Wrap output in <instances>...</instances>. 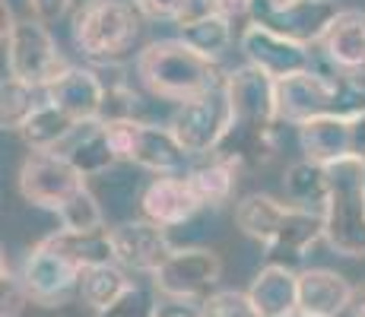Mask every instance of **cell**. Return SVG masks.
Returning a JSON list of instances; mask_svg holds the SVG:
<instances>
[{
    "label": "cell",
    "instance_id": "1",
    "mask_svg": "<svg viewBox=\"0 0 365 317\" xmlns=\"http://www.w3.org/2000/svg\"><path fill=\"white\" fill-rule=\"evenodd\" d=\"M235 225L264 244L270 264H299L324 238V216L302 209L270 194H248L235 203Z\"/></svg>",
    "mask_w": 365,
    "mask_h": 317
},
{
    "label": "cell",
    "instance_id": "32",
    "mask_svg": "<svg viewBox=\"0 0 365 317\" xmlns=\"http://www.w3.org/2000/svg\"><path fill=\"white\" fill-rule=\"evenodd\" d=\"M137 4L146 13V19H168V23H175L187 0H137Z\"/></svg>",
    "mask_w": 365,
    "mask_h": 317
},
{
    "label": "cell",
    "instance_id": "20",
    "mask_svg": "<svg viewBox=\"0 0 365 317\" xmlns=\"http://www.w3.org/2000/svg\"><path fill=\"white\" fill-rule=\"evenodd\" d=\"M54 152H61V156H64L70 165L83 175V178H93V175L108 172V168L118 162L115 150H111V143H108L105 121L76 124V130L70 133V137Z\"/></svg>",
    "mask_w": 365,
    "mask_h": 317
},
{
    "label": "cell",
    "instance_id": "34",
    "mask_svg": "<svg viewBox=\"0 0 365 317\" xmlns=\"http://www.w3.org/2000/svg\"><path fill=\"white\" fill-rule=\"evenodd\" d=\"M150 317H203L200 305L194 301H172V298H159L153 305V314Z\"/></svg>",
    "mask_w": 365,
    "mask_h": 317
},
{
    "label": "cell",
    "instance_id": "27",
    "mask_svg": "<svg viewBox=\"0 0 365 317\" xmlns=\"http://www.w3.org/2000/svg\"><path fill=\"white\" fill-rule=\"evenodd\" d=\"M41 105H45V89H35L16 76H6L4 89H0V124H4V130L19 133Z\"/></svg>",
    "mask_w": 365,
    "mask_h": 317
},
{
    "label": "cell",
    "instance_id": "26",
    "mask_svg": "<svg viewBox=\"0 0 365 317\" xmlns=\"http://www.w3.org/2000/svg\"><path fill=\"white\" fill-rule=\"evenodd\" d=\"M133 286V279H128V270L118 264H105V266H93V270L83 273L80 279V295L96 314L111 308L124 292Z\"/></svg>",
    "mask_w": 365,
    "mask_h": 317
},
{
    "label": "cell",
    "instance_id": "2",
    "mask_svg": "<svg viewBox=\"0 0 365 317\" xmlns=\"http://www.w3.org/2000/svg\"><path fill=\"white\" fill-rule=\"evenodd\" d=\"M137 80L143 83L163 102H194V98L213 93L226 83L220 61H210L197 54L181 38H159L150 41L133 61Z\"/></svg>",
    "mask_w": 365,
    "mask_h": 317
},
{
    "label": "cell",
    "instance_id": "7",
    "mask_svg": "<svg viewBox=\"0 0 365 317\" xmlns=\"http://www.w3.org/2000/svg\"><path fill=\"white\" fill-rule=\"evenodd\" d=\"M232 121V102H229L226 83H222L213 93L178 105L168 118V130L175 133L187 159H207L226 143Z\"/></svg>",
    "mask_w": 365,
    "mask_h": 317
},
{
    "label": "cell",
    "instance_id": "11",
    "mask_svg": "<svg viewBox=\"0 0 365 317\" xmlns=\"http://www.w3.org/2000/svg\"><path fill=\"white\" fill-rule=\"evenodd\" d=\"M238 51L245 54V63L257 67L277 83L318 67V58H314V51L308 45H299V41L255 23H248L238 35Z\"/></svg>",
    "mask_w": 365,
    "mask_h": 317
},
{
    "label": "cell",
    "instance_id": "31",
    "mask_svg": "<svg viewBox=\"0 0 365 317\" xmlns=\"http://www.w3.org/2000/svg\"><path fill=\"white\" fill-rule=\"evenodd\" d=\"M153 314V305L146 301L143 289H140L137 283H133L128 292L121 295V298L115 301L111 308H105V311H99L96 317H150Z\"/></svg>",
    "mask_w": 365,
    "mask_h": 317
},
{
    "label": "cell",
    "instance_id": "15",
    "mask_svg": "<svg viewBox=\"0 0 365 317\" xmlns=\"http://www.w3.org/2000/svg\"><path fill=\"white\" fill-rule=\"evenodd\" d=\"M45 102L64 111L70 121L86 124V121H102L105 108V80L89 67H70L64 76L45 89Z\"/></svg>",
    "mask_w": 365,
    "mask_h": 317
},
{
    "label": "cell",
    "instance_id": "14",
    "mask_svg": "<svg viewBox=\"0 0 365 317\" xmlns=\"http://www.w3.org/2000/svg\"><path fill=\"white\" fill-rule=\"evenodd\" d=\"M318 48L331 73L365 80V10H340Z\"/></svg>",
    "mask_w": 365,
    "mask_h": 317
},
{
    "label": "cell",
    "instance_id": "18",
    "mask_svg": "<svg viewBox=\"0 0 365 317\" xmlns=\"http://www.w3.org/2000/svg\"><path fill=\"white\" fill-rule=\"evenodd\" d=\"M299 146L308 162L331 165L353 156V133H349V115H321L299 124Z\"/></svg>",
    "mask_w": 365,
    "mask_h": 317
},
{
    "label": "cell",
    "instance_id": "13",
    "mask_svg": "<svg viewBox=\"0 0 365 317\" xmlns=\"http://www.w3.org/2000/svg\"><path fill=\"white\" fill-rule=\"evenodd\" d=\"M19 276H23V286H26V292H29L32 305L58 308V305H64L73 289H80L83 273L76 270L73 264H67L61 254H54L51 248H45V244L38 241L23 257Z\"/></svg>",
    "mask_w": 365,
    "mask_h": 317
},
{
    "label": "cell",
    "instance_id": "22",
    "mask_svg": "<svg viewBox=\"0 0 365 317\" xmlns=\"http://www.w3.org/2000/svg\"><path fill=\"white\" fill-rule=\"evenodd\" d=\"M238 175H242V168L232 159H226L222 152H213V156L197 162L194 168H187L185 178L194 187V194H197L200 207L220 209L232 200V194L238 187Z\"/></svg>",
    "mask_w": 365,
    "mask_h": 317
},
{
    "label": "cell",
    "instance_id": "16",
    "mask_svg": "<svg viewBox=\"0 0 365 317\" xmlns=\"http://www.w3.org/2000/svg\"><path fill=\"white\" fill-rule=\"evenodd\" d=\"M200 200L194 194V187L187 185L185 175H159L140 194V213L143 219L163 225V229H175L185 225L187 219L200 213Z\"/></svg>",
    "mask_w": 365,
    "mask_h": 317
},
{
    "label": "cell",
    "instance_id": "28",
    "mask_svg": "<svg viewBox=\"0 0 365 317\" xmlns=\"http://www.w3.org/2000/svg\"><path fill=\"white\" fill-rule=\"evenodd\" d=\"M58 219H61V229H70V232H96V229H105L102 207H99V200L93 197V190H89V187H83L80 194H76L64 209H61Z\"/></svg>",
    "mask_w": 365,
    "mask_h": 317
},
{
    "label": "cell",
    "instance_id": "33",
    "mask_svg": "<svg viewBox=\"0 0 365 317\" xmlns=\"http://www.w3.org/2000/svg\"><path fill=\"white\" fill-rule=\"evenodd\" d=\"M73 6V0H29V10L41 23H58L67 16V10Z\"/></svg>",
    "mask_w": 365,
    "mask_h": 317
},
{
    "label": "cell",
    "instance_id": "9",
    "mask_svg": "<svg viewBox=\"0 0 365 317\" xmlns=\"http://www.w3.org/2000/svg\"><path fill=\"white\" fill-rule=\"evenodd\" d=\"M336 16H340L336 0H251L248 23L312 48L321 45Z\"/></svg>",
    "mask_w": 365,
    "mask_h": 317
},
{
    "label": "cell",
    "instance_id": "37",
    "mask_svg": "<svg viewBox=\"0 0 365 317\" xmlns=\"http://www.w3.org/2000/svg\"><path fill=\"white\" fill-rule=\"evenodd\" d=\"M353 317H365V283L362 286H356V295H353Z\"/></svg>",
    "mask_w": 365,
    "mask_h": 317
},
{
    "label": "cell",
    "instance_id": "6",
    "mask_svg": "<svg viewBox=\"0 0 365 317\" xmlns=\"http://www.w3.org/2000/svg\"><path fill=\"white\" fill-rule=\"evenodd\" d=\"M105 130H108V143L118 162L146 168L156 178L159 175H187V152L181 150L168 127L133 118V121H105Z\"/></svg>",
    "mask_w": 365,
    "mask_h": 317
},
{
    "label": "cell",
    "instance_id": "23",
    "mask_svg": "<svg viewBox=\"0 0 365 317\" xmlns=\"http://www.w3.org/2000/svg\"><path fill=\"white\" fill-rule=\"evenodd\" d=\"M175 29H178V38L185 45H191L194 51L210 61H220L232 48V19L220 16L216 10L203 13V16L191 19V23L175 26Z\"/></svg>",
    "mask_w": 365,
    "mask_h": 317
},
{
    "label": "cell",
    "instance_id": "30",
    "mask_svg": "<svg viewBox=\"0 0 365 317\" xmlns=\"http://www.w3.org/2000/svg\"><path fill=\"white\" fill-rule=\"evenodd\" d=\"M26 305H29V292L23 286V276L4 257V266H0V317H19Z\"/></svg>",
    "mask_w": 365,
    "mask_h": 317
},
{
    "label": "cell",
    "instance_id": "35",
    "mask_svg": "<svg viewBox=\"0 0 365 317\" xmlns=\"http://www.w3.org/2000/svg\"><path fill=\"white\" fill-rule=\"evenodd\" d=\"M349 133H353V156L365 162V108L349 111Z\"/></svg>",
    "mask_w": 365,
    "mask_h": 317
},
{
    "label": "cell",
    "instance_id": "3",
    "mask_svg": "<svg viewBox=\"0 0 365 317\" xmlns=\"http://www.w3.org/2000/svg\"><path fill=\"white\" fill-rule=\"evenodd\" d=\"M146 13L137 0H83L70 19L76 51L93 63L128 58L143 32Z\"/></svg>",
    "mask_w": 365,
    "mask_h": 317
},
{
    "label": "cell",
    "instance_id": "12",
    "mask_svg": "<svg viewBox=\"0 0 365 317\" xmlns=\"http://www.w3.org/2000/svg\"><path fill=\"white\" fill-rule=\"evenodd\" d=\"M111 248H115V264L128 273H153L172 257L175 244L168 241V232L150 219H128L111 225Z\"/></svg>",
    "mask_w": 365,
    "mask_h": 317
},
{
    "label": "cell",
    "instance_id": "36",
    "mask_svg": "<svg viewBox=\"0 0 365 317\" xmlns=\"http://www.w3.org/2000/svg\"><path fill=\"white\" fill-rule=\"evenodd\" d=\"M213 4V10L220 13V16H226V19H248V13H251V0H210Z\"/></svg>",
    "mask_w": 365,
    "mask_h": 317
},
{
    "label": "cell",
    "instance_id": "8",
    "mask_svg": "<svg viewBox=\"0 0 365 317\" xmlns=\"http://www.w3.org/2000/svg\"><path fill=\"white\" fill-rule=\"evenodd\" d=\"M222 260L210 248H175L172 257L153 273V289L159 298L194 301L203 305L213 292H220Z\"/></svg>",
    "mask_w": 365,
    "mask_h": 317
},
{
    "label": "cell",
    "instance_id": "17",
    "mask_svg": "<svg viewBox=\"0 0 365 317\" xmlns=\"http://www.w3.org/2000/svg\"><path fill=\"white\" fill-rule=\"evenodd\" d=\"M356 286L327 266L299 270V311L308 317H340L353 308Z\"/></svg>",
    "mask_w": 365,
    "mask_h": 317
},
{
    "label": "cell",
    "instance_id": "38",
    "mask_svg": "<svg viewBox=\"0 0 365 317\" xmlns=\"http://www.w3.org/2000/svg\"><path fill=\"white\" fill-rule=\"evenodd\" d=\"M289 317H308V314H302V311H296V314H289Z\"/></svg>",
    "mask_w": 365,
    "mask_h": 317
},
{
    "label": "cell",
    "instance_id": "5",
    "mask_svg": "<svg viewBox=\"0 0 365 317\" xmlns=\"http://www.w3.org/2000/svg\"><path fill=\"white\" fill-rule=\"evenodd\" d=\"M4 10V51H6V70L10 76L29 83L35 89H48L58 76H64L73 63L61 54L48 23L41 19H13L10 6Z\"/></svg>",
    "mask_w": 365,
    "mask_h": 317
},
{
    "label": "cell",
    "instance_id": "4",
    "mask_svg": "<svg viewBox=\"0 0 365 317\" xmlns=\"http://www.w3.org/2000/svg\"><path fill=\"white\" fill-rule=\"evenodd\" d=\"M327 168V203L324 216V241L340 257H365V162L346 156L331 162Z\"/></svg>",
    "mask_w": 365,
    "mask_h": 317
},
{
    "label": "cell",
    "instance_id": "19",
    "mask_svg": "<svg viewBox=\"0 0 365 317\" xmlns=\"http://www.w3.org/2000/svg\"><path fill=\"white\" fill-rule=\"evenodd\" d=\"M248 295L261 317H289L299 311V273L286 264H267L255 273Z\"/></svg>",
    "mask_w": 365,
    "mask_h": 317
},
{
    "label": "cell",
    "instance_id": "21",
    "mask_svg": "<svg viewBox=\"0 0 365 317\" xmlns=\"http://www.w3.org/2000/svg\"><path fill=\"white\" fill-rule=\"evenodd\" d=\"M45 248H51L54 254L73 264L80 273L93 270V266L115 264V248H111V232L108 229H96V232H70L58 229L51 235L41 238Z\"/></svg>",
    "mask_w": 365,
    "mask_h": 317
},
{
    "label": "cell",
    "instance_id": "25",
    "mask_svg": "<svg viewBox=\"0 0 365 317\" xmlns=\"http://www.w3.org/2000/svg\"><path fill=\"white\" fill-rule=\"evenodd\" d=\"M73 130H76V121H70L64 111H58L54 105L45 102L29 121H26L19 137H23V143L29 146L32 152H54Z\"/></svg>",
    "mask_w": 365,
    "mask_h": 317
},
{
    "label": "cell",
    "instance_id": "29",
    "mask_svg": "<svg viewBox=\"0 0 365 317\" xmlns=\"http://www.w3.org/2000/svg\"><path fill=\"white\" fill-rule=\"evenodd\" d=\"M200 311L203 317H261V311L251 301V295L238 292V289H220V292H213L200 305Z\"/></svg>",
    "mask_w": 365,
    "mask_h": 317
},
{
    "label": "cell",
    "instance_id": "10",
    "mask_svg": "<svg viewBox=\"0 0 365 317\" xmlns=\"http://www.w3.org/2000/svg\"><path fill=\"white\" fill-rule=\"evenodd\" d=\"M16 185H19V194L32 207L61 213L86 187V178L61 152H29L23 159V165H19Z\"/></svg>",
    "mask_w": 365,
    "mask_h": 317
},
{
    "label": "cell",
    "instance_id": "24",
    "mask_svg": "<svg viewBox=\"0 0 365 317\" xmlns=\"http://www.w3.org/2000/svg\"><path fill=\"white\" fill-rule=\"evenodd\" d=\"M283 190L292 207L318 209L321 213L327 203V168L318 165V162H308V159L292 162L283 175Z\"/></svg>",
    "mask_w": 365,
    "mask_h": 317
}]
</instances>
